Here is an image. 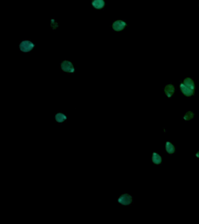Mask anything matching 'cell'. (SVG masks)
Listing matches in <instances>:
<instances>
[{
    "mask_svg": "<svg viewBox=\"0 0 199 224\" xmlns=\"http://www.w3.org/2000/svg\"><path fill=\"white\" fill-rule=\"evenodd\" d=\"M133 202V198L128 193H123L119 196L118 198V202L121 206H129Z\"/></svg>",
    "mask_w": 199,
    "mask_h": 224,
    "instance_id": "obj_1",
    "label": "cell"
},
{
    "mask_svg": "<svg viewBox=\"0 0 199 224\" xmlns=\"http://www.w3.org/2000/svg\"><path fill=\"white\" fill-rule=\"evenodd\" d=\"M35 47V44L29 40L22 41L19 44V49L22 52H29Z\"/></svg>",
    "mask_w": 199,
    "mask_h": 224,
    "instance_id": "obj_2",
    "label": "cell"
},
{
    "mask_svg": "<svg viewBox=\"0 0 199 224\" xmlns=\"http://www.w3.org/2000/svg\"><path fill=\"white\" fill-rule=\"evenodd\" d=\"M61 68L64 72L70 73H74L75 72V69L73 63L69 61L65 60L63 61L61 63Z\"/></svg>",
    "mask_w": 199,
    "mask_h": 224,
    "instance_id": "obj_3",
    "label": "cell"
},
{
    "mask_svg": "<svg viewBox=\"0 0 199 224\" xmlns=\"http://www.w3.org/2000/svg\"><path fill=\"white\" fill-rule=\"evenodd\" d=\"M54 119L57 124H61L67 121V116L61 112H58L54 116Z\"/></svg>",
    "mask_w": 199,
    "mask_h": 224,
    "instance_id": "obj_4",
    "label": "cell"
},
{
    "mask_svg": "<svg viewBox=\"0 0 199 224\" xmlns=\"http://www.w3.org/2000/svg\"><path fill=\"white\" fill-rule=\"evenodd\" d=\"M180 88L182 92L186 96H191L194 93V90L186 86L183 83H182L180 85Z\"/></svg>",
    "mask_w": 199,
    "mask_h": 224,
    "instance_id": "obj_5",
    "label": "cell"
},
{
    "mask_svg": "<svg viewBox=\"0 0 199 224\" xmlns=\"http://www.w3.org/2000/svg\"><path fill=\"white\" fill-rule=\"evenodd\" d=\"M126 22H124L123 21L118 20V21H116L113 23V25H112V28L114 31L118 32V31H120L124 29V27H126Z\"/></svg>",
    "mask_w": 199,
    "mask_h": 224,
    "instance_id": "obj_6",
    "label": "cell"
},
{
    "mask_svg": "<svg viewBox=\"0 0 199 224\" xmlns=\"http://www.w3.org/2000/svg\"><path fill=\"white\" fill-rule=\"evenodd\" d=\"M92 5L95 9L99 10L104 8L105 5V2L104 0H93Z\"/></svg>",
    "mask_w": 199,
    "mask_h": 224,
    "instance_id": "obj_7",
    "label": "cell"
},
{
    "mask_svg": "<svg viewBox=\"0 0 199 224\" xmlns=\"http://www.w3.org/2000/svg\"><path fill=\"white\" fill-rule=\"evenodd\" d=\"M165 93L168 98H171L172 95L175 92V88L171 84L167 85L164 89Z\"/></svg>",
    "mask_w": 199,
    "mask_h": 224,
    "instance_id": "obj_8",
    "label": "cell"
},
{
    "mask_svg": "<svg viewBox=\"0 0 199 224\" xmlns=\"http://www.w3.org/2000/svg\"><path fill=\"white\" fill-rule=\"evenodd\" d=\"M162 157L156 153H152V162L155 165H159L162 162Z\"/></svg>",
    "mask_w": 199,
    "mask_h": 224,
    "instance_id": "obj_9",
    "label": "cell"
},
{
    "mask_svg": "<svg viewBox=\"0 0 199 224\" xmlns=\"http://www.w3.org/2000/svg\"><path fill=\"white\" fill-rule=\"evenodd\" d=\"M165 149L167 153L169 154H172L175 151V148L171 142H167L165 144Z\"/></svg>",
    "mask_w": 199,
    "mask_h": 224,
    "instance_id": "obj_10",
    "label": "cell"
},
{
    "mask_svg": "<svg viewBox=\"0 0 199 224\" xmlns=\"http://www.w3.org/2000/svg\"><path fill=\"white\" fill-rule=\"evenodd\" d=\"M183 83L186 86H187L188 87L190 88H191V89L194 90V88H195L194 83L193 81L191 78H186L183 81Z\"/></svg>",
    "mask_w": 199,
    "mask_h": 224,
    "instance_id": "obj_11",
    "label": "cell"
},
{
    "mask_svg": "<svg viewBox=\"0 0 199 224\" xmlns=\"http://www.w3.org/2000/svg\"><path fill=\"white\" fill-rule=\"evenodd\" d=\"M194 113L192 112H188L184 116V119L186 121L190 120L193 118Z\"/></svg>",
    "mask_w": 199,
    "mask_h": 224,
    "instance_id": "obj_12",
    "label": "cell"
},
{
    "mask_svg": "<svg viewBox=\"0 0 199 224\" xmlns=\"http://www.w3.org/2000/svg\"><path fill=\"white\" fill-rule=\"evenodd\" d=\"M196 156L197 157V158H199V151L196 153Z\"/></svg>",
    "mask_w": 199,
    "mask_h": 224,
    "instance_id": "obj_13",
    "label": "cell"
}]
</instances>
